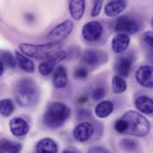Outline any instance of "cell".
Wrapping results in <instances>:
<instances>
[{
  "label": "cell",
  "instance_id": "cell-8",
  "mask_svg": "<svg viewBox=\"0 0 153 153\" xmlns=\"http://www.w3.org/2000/svg\"><path fill=\"white\" fill-rule=\"evenodd\" d=\"M135 79L137 82L146 89L153 88V66L142 65L135 73Z\"/></svg>",
  "mask_w": 153,
  "mask_h": 153
},
{
  "label": "cell",
  "instance_id": "cell-21",
  "mask_svg": "<svg viewBox=\"0 0 153 153\" xmlns=\"http://www.w3.org/2000/svg\"><path fill=\"white\" fill-rule=\"evenodd\" d=\"M102 54L98 50L88 49L82 55V61L89 66H95L101 61Z\"/></svg>",
  "mask_w": 153,
  "mask_h": 153
},
{
  "label": "cell",
  "instance_id": "cell-4",
  "mask_svg": "<svg viewBox=\"0 0 153 153\" xmlns=\"http://www.w3.org/2000/svg\"><path fill=\"white\" fill-rule=\"evenodd\" d=\"M71 114L70 108L63 102H51L43 116V123L49 128H58L65 125Z\"/></svg>",
  "mask_w": 153,
  "mask_h": 153
},
{
  "label": "cell",
  "instance_id": "cell-5",
  "mask_svg": "<svg viewBox=\"0 0 153 153\" xmlns=\"http://www.w3.org/2000/svg\"><path fill=\"white\" fill-rule=\"evenodd\" d=\"M141 28V22L137 17L130 14L122 15L117 18L115 24V30L124 34H134Z\"/></svg>",
  "mask_w": 153,
  "mask_h": 153
},
{
  "label": "cell",
  "instance_id": "cell-19",
  "mask_svg": "<svg viewBox=\"0 0 153 153\" xmlns=\"http://www.w3.org/2000/svg\"><path fill=\"white\" fill-rule=\"evenodd\" d=\"M57 144L50 138H44L36 145L37 153H57Z\"/></svg>",
  "mask_w": 153,
  "mask_h": 153
},
{
  "label": "cell",
  "instance_id": "cell-24",
  "mask_svg": "<svg viewBox=\"0 0 153 153\" xmlns=\"http://www.w3.org/2000/svg\"><path fill=\"white\" fill-rule=\"evenodd\" d=\"M14 110V105L12 100L3 99L0 101V113L3 117H7L12 115Z\"/></svg>",
  "mask_w": 153,
  "mask_h": 153
},
{
  "label": "cell",
  "instance_id": "cell-17",
  "mask_svg": "<svg viewBox=\"0 0 153 153\" xmlns=\"http://www.w3.org/2000/svg\"><path fill=\"white\" fill-rule=\"evenodd\" d=\"M69 12L71 16L75 21H80L85 11V1L84 0H74L68 4Z\"/></svg>",
  "mask_w": 153,
  "mask_h": 153
},
{
  "label": "cell",
  "instance_id": "cell-13",
  "mask_svg": "<svg viewBox=\"0 0 153 153\" xmlns=\"http://www.w3.org/2000/svg\"><path fill=\"white\" fill-rule=\"evenodd\" d=\"M133 61L128 56H120L117 58L115 64V70L117 75L121 77H128L132 72Z\"/></svg>",
  "mask_w": 153,
  "mask_h": 153
},
{
  "label": "cell",
  "instance_id": "cell-34",
  "mask_svg": "<svg viewBox=\"0 0 153 153\" xmlns=\"http://www.w3.org/2000/svg\"><path fill=\"white\" fill-rule=\"evenodd\" d=\"M149 58H150V60L153 63V49H152V50L149 52Z\"/></svg>",
  "mask_w": 153,
  "mask_h": 153
},
{
  "label": "cell",
  "instance_id": "cell-11",
  "mask_svg": "<svg viewBox=\"0 0 153 153\" xmlns=\"http://www.w3.org/2000/svg\"><path fill=\"white\" fill-rule=\"evenodd\" d=\"M94 133L93 126L88 122L80 123L74 129V137L79 143H85L89 141Z\"/></svg>",
  "mask_w": 153,
  "mask_h": 153
},
{
  "label": "cell",
  "instance_id": "cell-25",
  "mask_svg": "<svg viewBox=\"0 0 153 153\" xmlns=\"http://www.w3.org/2000/svg\"><path fill=\"white\" fill-rule=\"evenodd\" d=\"M1 63L4 66L13 69L16 66L17 61H16L15 56H13L11 52L7 50H2L1 51Z\"/></svg>",
  "mask_w": 153,
  "mask_h": 153
},
{
  "label": "cell",
  "instance_id": "cell-32",
  "mask_svg": "<svg viewBox=\"0 0 153 153\" xmlns=\"http://www.w3.org/2000/svg\"><path fill=\"white\" fill-rule=\"evenodd\" d=\"M86 101H88V97L87 96H82L78 100V102L79 103H85Z\"/></svg>",
  "mask_w": 153,
  "mask_h": 153
},
{
  "label": "cell",
  "instance_id": "cell-27",
  "mask_svg": "<svg viewBox=\"0 0 153 153\" xmlns=\"http://www.w3.org/2000/svg\"><path fill=\"white\" fill-rule=\"evenodd\" d=\"M91 95H92V98L94 100L96 101H100L106 95V91L103 87L101 86H99L97 88H95L92 92H91Z\"/></svg>",
  "mask_w": 153,
  "mask_h": 153
},
{
  "label": "cell",
  "instance_id": "cell-18",
  "mask_svg": "<svg viewBox=\"0 0 153 153\" xmlns=\"http://www.w3.org/2000/svg\"><path fill=\"white\" fill-rule=\"evenodd\" d=\"M114 110V104L110 100H102L95 107V115L99 118L108 117Z\"/></svg>",
  "mask_w": 153,
  "mask_h": 153
},
{
  "label": "cell",
  "instance_id": "cell-7",
  "mask_svg": "<svg viewBox=\"0 0 153 153\" xmlns=\"http://www.w3.org/2000/svg\"><path fill=\"white\" fill-rule=\"evenodd\" d=\"M103 33L102 25L97 21H91L83 25L82 30V36L86 41L93 42L100 39Z\"/></svg>",
  "mask_w": 153,
  "mask_h": 153
},
{
  "label": "cell",
  "instance_id": "cell-3",
  "mask_svg": "<svg viewBox=\"0 0 153 153\" xmlns=\"http://www.w3.org/2000/svg\"><path fill=\"white\" fill-rule=\"evenodd\" d=\"M125 123V134H130L137 137L146 136L151 130L149 120L141 113L134 110H129L121 117Z\"/></svg>",
  "mask_w": 153,
  "mask_h": 153
},
{
  "label": "cell",
  "instance_id": "cell-29",
  "mask_svg": "<svg viewBox=\"0 0 153 153\" xmlns=\"http://www.w3.org/2000/svg\"><path fill=\"white\" fill-rule=\"evenodd\" d=\"M143 39L152 49H153V31H145L143 34Z\"/></svg>",
  "mask_w": 153,
  "mask_h": 153
},
{
  "label": "cell",
  "instance_id": "cell-31",
  "mask_svg": "<svg viewBox=\"0 0 153 153\" xmlns=\"http://www.w3.org/2000/svg\"><path fill=\"white\" fill-rule=\"evenodd\" d=\"M88 153H110L109 151H108L106 148L101 146H95L89 150Z\"/></svg>",
  "mask_w": 153,
  "mask_h": 153
},
{
  "label": "cell",
  "instance_id": "cell-1",
  "mask_svg": "<svg viewBox=\"0 0 153 153\" xmlns=\"http://www.w3.org/2000/svg\"><path fill=\"white\" fill-rule=\"evenodd\" d=\"M16 102L23 108H31L38 103L39 91L35 81L30 78H23L18 81L13 88Z\"/></svg>",
  "mask_w": 153,
  "mask_h": 153
},
{
  "label": "cell",
  "instance_id": "cell-16",
  "mask_svg": "<svg viewBox=\"0 0 153 153\" xmlns=\"http://www.w3.org/2000/svg\"><path fill=\"white\" fill-rule=\"evenodd\" d=\"M127 3L123 0L111 1L108 3L105 6V13L108 17H115L120 14L126 8Z\"/></svg>",
  "mask_w": 153,
  "mask_h": 153
},
{
  "label": "cell",
  "instance_id": "cell-15",
  "mask_svg": "<svg viewBox=\"0 0 153 153\" xmlns=\"http://www.w3.org/2000/svg\"><path fill=\"white\" fill-rule=\"evenodd\" d=\"M134 106L143 114L150 115L153 113V100L148 96L141 95L137 97L134 101Z\"/></svg>",
  "mask_w": 153,
  "mask_h": 153
},
{
  "label": "cell",
  "instance_id": "cell-26",
  "mask_svg": "<svg viewBox=\"0 0 153 153\" xmlns=\"http://www.w3.org/2000/svg\"><path fill=\"white\" fill-rule=\"evenodd\" d=\"M120 146L123 150L128 152H134L138 149V143L134 140L128 139V138H125L121 140Z\"/></svg>",
  "mask_w": 153,
  "mask_h": 153
},
{
  "label": "cell",
  "instance_id": "cell-28",
  "mask_svg": "<svg viewBox=\"0 0 153 153\" xmlns=\"http://www.w3.org/2000/svg\"><path fill=\"white\" fill-rule=\"evenodd\" d=\"M89 75V72L85 67H78L74 71V77L76 79H85Z\"/></svg>",
  "mask_w": 153,
  "mask_h": 153
},
{
  "label": "cell",
  "instance_id": "cell-35",
  "mask_svg": "<svg viewBox=\"0 0 153 153\" xmlns=\"http://www.w3.org/2000/svg\"><path fill=\"white\" fill-rule=\"evenodd\" d=\"M62 153H74V152H72V151H68V150H65V151H64Z\"/></svg>",
  "mask_w": 153,
  "mask_h": 153
},
{
  "label": "cell",
  "instance_id": "cell-10",
  "mask_svg": "<svg viewBox=\"0 0 153 153\" xmlns=\"http://www.w3.org/2000/svg\"><path fill=\"white\" fill-rule=\"evenodd\" d=\"M9 128L15 137H24L30 132V125L22 117H13L9 122Z\"/></svg>",
  "mask_w": 153,
  "mask_h": 153
},
{
  "label": "cell",
  "instance_id": "cell-9",
  "mask_svg": "<svg viewBox=\"0 0 153 153\" xmlns=\"http://www.w3.org/2000/svg\"><path fill=\"white\" fill-rule=\"evenodd\" d=\"M65 57H66V52L63 51V50L59 51L55 56L41 62L39 65V72L40 73V74H42L44 76L49 75L55 69L56 65L57 63L63 61Z\"/></svg>",
  "mask_w": 153,
  "mask_h": 153
},
{
  "label": "cell",
  "instance_id": "cell-22",
  "mask_svg": "<svg viewBox=\"0 0 153 153\" xmlns=\"http://www.w3.org/2000/svg\"><path fill=\"white\" fill-rule=\"evenodd\" d=\"M22 150V145L20 143L2 139L1 140V152L2 153H20Z\"/></svg>",
  "mask_w": 153,
  "mask_h": 153
},
{
  "label": "cell",
  "instance_id": "cell-12",
  "mask_svg": "<svg viewBox=\"0 0 153 153\" xmlns=\"http://www.w3.org/2000/svg\"><path fill=\"white\" fill-rule=\"evenodd\" d=\"M131 39L129 35L124 33H118L113 37L111 41V47L115 53L121 54L128 48Z\"/></svg>",
  "mask_w": 153,
  "mask_h": 153
},
{
  "label": "cell",
  "instance_id": "cell-36",
  "mask_svg": "<svg viewBox=\"0 0 153 153\" xmlns=\"http://www.w3.org/2000/svg\"><path fill=\"white\" fill-rule=\"evenodd\" d=\"M152 28H153V18L152 19Z\"/></svg>",
  "mask_w": 153,
  "mask_h": 153
},
{
  "label": "cell",
  "instance_id": "cell-20",
  "mask_svg": "<svg viewBox=\"0 0 153 153\" xmlns=\"http://www.w3.org/2000/svg\"><path fill=\"white\" fill-rule=\"evenodd\" d=\"M15 58L18 65L22 71L29 74H32L34 72L35 70L34 63L32 62L31 59L27 57V56L23 55L21 51H15Z\"/></svg>",
  "mask_w": 153,
  "mask_h": 153
},
{
  "label": "cell",
  "instance_id": "cell-6",
  "mask_svg": "<svg viewBox=\"0 0 153 153\" xmlns=\"http://www.w3.org/2000/svg\"><path fill=\"white\" fill-rule=\"evenodd\" d=\"M74 24L71 20H65L61 23L54 27L47 35V39L49 41H59L62 42L66 39L73 31Z\"/></svg>",
  "mask_w": 153,
  "mask_h": 153
},
{
  "label": "cell",
  "instance_id": "cell-33",
  "mask_svg": "<svg viewBox=\"0 0 153 153\" xmlns=\"http://www.w3.org/2000/svg\"><path fill=\"white\" fill-rule=\"evenodd\" d=\"M1 66H0V76H2L3 74H4V65L1 63V65H0Z\"/></svg>",
  "mask_w": 153,
  "mask_h": 153
},
{
  "label": "cell",
  "instance_id": "cell-23",
  "mask_svg": "<svg viewBox=\"0 0 153 153\" xmlns=\"http://www.w3.org/2000/svg\"><path fill=\"white\" fill-rule=\"evenodd\" d=\"M112 90L116 94L123 93L127 89V83L123 77L119 75H115L112 79Z\"/></svg>",
  "mask_w": 153,
  "mask_h": 153
},
{
  "label": "cell",
  "instance_id": "cell-14",
  "mask_svg": "<svg viewBox=\"0 0 153 153\" xmlns=\"http://www.w3.org/2000/svg\"><path fill=\"white\" fill-rule=\"evenodd\" d=\"M52 82L56 89H64L68 83V75L66 68L63 65H58L53 74Z\"/></svg>",
  "mask_w": 153,
  "mask_h": 153
},
{
  "label": "cell",
  "instance_id": "cell-2",
  "mask_svg": "<svg viewBox=\"0 0 153 153\" xmlns=\"http://www.w3.org/2000/svg\"><path fill=\"white\" fill-rule=\"evenodd\" d=\"M63 47L62 42L59 41H49L46 44H30V43H21L19 45L20 51L29 56L35 59H48L51 56L61 51Z\"/></svg>",
  "mask_w": 153,
  "mask_h": 153
},
{
  "label": "cell",
  "instance_id": "cell-30",
  "mask_svg": "<svg viewBox=\"0 0 153 153\" xmlns=\"http://www.w3.org/2000/svg\"><path fill=\"white\" fill-rule=\"evenodd\" d=\"M102 4H103V2L100 1V0H97V1L94 2L93 7H92V10H91V16L92 17H96L100 13Z\"/></svg>",
  "mask_w": 153,
  "mask_h": 153
}]
</instances>
